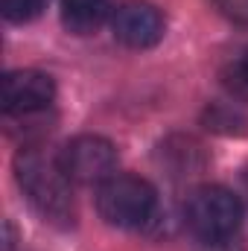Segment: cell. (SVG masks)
<instances>
[{
  "mask_svg": "<svg viewBox=\"0 0 248 251\" xmlns=\"http://www.w3.org/2000/svg\"><path fill=\"white\" fill-rule=\"evenodd\" d=\"M56 97V85L41 70H12L3 76V111L6 114H35L44 111Z\"/></svg>",
  "mask_w": 248,
  "mask_h": 251,
  "instance_id": "8992f818",
  "label": "cell"
},
{
  "mask_svg": "<svg viewBox=\"0 0 248 251\" xmlns=\"http://www.w3.org/2000/svg\"><path fill=\"white\" fill-rule=\"evenodd\" d=\"M111 32L123 47H131V50L155 47L164 38V15L152 3L128 0V3H120L114 9Z\"/></svg>",
  "mask_w": 248,
  "mask_h": 251,
  "instance_id": "5b68a950",
  "label": "cell"
},
{
  "mask_svg": "<svg viewBox=\"0 0 248 251\" xmlns=\"http://www.w3.org/2000/svg\"><path fill=\"white\" fill-rule=\"evenodd\" d=\"M15 178L32 207L50 222H70L73 219V196L70 178L64 173L59 155H47L38 146L21 149L15 158Z\"/></svg>",
  "mask_w": 248,
  "mask_h": 251,
  "instance_id": "6da1fadb",
  "label": "cell"
},
{
  "mask_svg": "<svg viewBox=\"0 0 248 251\" xmlns=\"http://www.w3.org/2000/svg\"><path fill=\"white\" fill-rule=\"evenodd\" d=\"M64 173L76 184H102L114 176L117 149L99 134H79L59 152Z\"/></svg>",
  "mask_w": 248,
  "mask_h": 251,
  "instance_id": "277c9868",
  "label": "cell"
},
{
  "mask_svg": "<svg viewBox=\"0 0 248 251\" xmlns=\"http://www.w3.org/2000/svg\"><path fill=\"white\" fill-rule=\"evenodd\" d=\"M234 73H237V82L248 91V50L240 56V62H237V67H234Z\"/></svg>",
  "mask_w": 248,
  "mask_h": 251,
  "instance_id": "30bf717a",
  "label": "cell"
},
{
  "mask_svg": "<svg viewBox=\"0 0 248 251\" xmlns=\"http://www.w3.org/2000/svg\"><path fill=\"white\" fill-rule=\"evenodd\" d=\"M155 187L137 176H111L97 190V210L114 228H140L155 216Z\"/></svg>",
  "mask_w": 248,
  "mask_h": 251,
  "instance_id": "3957f363",
  "label": "cell"
},
{
  "mask_svg": "<svg viewBox=\"0 0 248 251\" xmlns=\"http://www.w3.org/2000/svg\"><path fill=\"white\" fill-rule=\"evenodd\" d=\"M50 0H0V9H3V18L12 21V24H26V21H35L44 9H47Z\"/></svg>",
  "mask_w": 248,
  "mask_h": 251,
  "instance_id": "ba28073f",
  "label": "cell"
},
{
  "mask_svg": "<svg viewBox=\"0 0 248 251\" xmlns=\"http://www.w3.org/2000/svg\"><path fill=\"white\" fill-rule=\"evenodd\" d=\"M240 222H243V204L231 190L207 184V187H198L187 196L184 225L196 240L225 243L237 234Z\"/></svg>",
  "mask_w": 248,
  "mask_h": 251,
  "instance_id": "7a4b0ae2",
  "label": "cell"
},
{
  "mask_svg": "<svg viewBox=\"0 0 248 251\" xmlns=\"http://www.w3.org/2000/svg\"><path fill=\"white\" fill-rule=\"evenodd\" d=\"M111 12L108 0H62V21L73 35L97 32Z\"/></svg>",
  "mask_w": 248,
  "mask_h": 251,
  "instance_id": "52a82bcc",
  "label": "cell"
},
{
  "mask_svg": "<svg viewBox=\"0 0 248 251\" xmlns=\"http://www.w3.org/2000/svg\"><path fill=\"white\" fill-rule=\"evenodd\" d=\"M210 6L234 24L248 26V0H210Z\"/></svg>",
  "mask_w": 248,
  "mask_h": 251,
  "instance_id": "9c48e42d",
  "label": "cell"
}]
</instances>
